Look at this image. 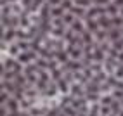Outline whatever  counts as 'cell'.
<instances>
[]
</instances>
